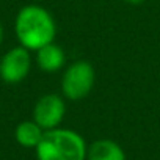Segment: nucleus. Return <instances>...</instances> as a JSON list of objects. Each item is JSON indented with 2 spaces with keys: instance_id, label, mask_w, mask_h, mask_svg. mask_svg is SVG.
I'll return each instance as SVG.
<instances>
[{
  "instance_id": "nucleus-2",
  "label": "nucleus",
  "mask_w": 160,
  "mask_h": 160,
  "mask_svg": "<svg viewBox=\"0 0 160 160\" xmlns=\"http://www.w3.org/2000/svg\"><path fill=\"white\" fill-rule=\"evenodd\" d=\"M87 151L88 144L82 135L61 126L46 130L35 148L36 160H87Z\"/></svg>"
},
{
  "instance_id": "nucleus-5",
  "label": "nucleus",
  "mask_w": 160,
  "mask_h": 160,
  "mask_svg": "<svg viewBox=\"0 0 160 160\" xmlns=\"http://www.w3.org/2000/svg\"><path fill=\"white\" fill-rule=\"evenodd\" d=\"M66 115V104L63 96L49 93L41 96L33 107V121L44 130H52L61 126Z\"/></svg>"
},
{
  "instance_id": "nucleus-6",
  "label": "nucleus",
  "mask_w": 160,
  "mask_h": 160,
  "mask_svg": "<svg viewBox=\"0 0 160 160\" xmlns=\"http://www.w3.org/2000/svg\"><path fill=\"white\" fill-rule=\"evenodd\" d=\"M87 160H127L122 146L110 138H99L88 144Z\"/></svg>"
},
{
  "instance_id": "nucleus-3",
  "label": "nucleus",
  "mask_w": 160,
  "mask_h": 160,
  "mask_svg": "<svg viewBox=\"0 0 160 160\" xmlns=\"http://www.w3.org/2000/svg\"><path fill=\"white\" fill-rule=\"evenodd\" d=\"M94 83V66L87 60H77L71 63L61 75V96L68 101L78 102L93 91Z\"/></svg>"
},
{
  "instance_id": "nucleus-4",
  "label": "nucleus",
  "mask_w": 160,
  "mask_h": 160,
  "mask_svg": "<svg viewBox=\"0 0 160 160\" xmlns=\"http://www.w3.org/2000/svg\"><path fill=\"white\" fill-rule=\"evenodd\" d=\"M32 69V53L28 49L18 46L10 49L0 58V78L8 85L21 83Z\"/></svg>"
},
{
  "instance_id": "nucleus-10",
  "label": "nucleus",
  "mask_w": 160,
  "mask_h": 160,
  "mask_svg": "<svg viewBox=\"0 0 160 160\" xmlns=\"http://www.w3.org/2000/svg\"><path fill=\"white\" fill-rule=\"evenodd\" d=\"M2 41H3V27L0 24V44H2Z\"/></svg>"
},
{
  "instance_id": "nucleus-9",
  "label": "nucleus",
  "mask_w": 160,
  "mask_h": 160,
  "mask_svg": "<svg viewBox=\"0 0 160 160\" xmlns=\"http://www.w3.org/2000/svg\"><path fill=\"white\" fill-rule=\"evenodd\" d=\"M126 3H129V5H141V3H144L146 0H124Z\"/></svg>"
},
{
  "instance_id": "nucleus-7",
  "label": "nucleus",
  "mask_w": 160,
  "mask_h": 160,
  "mask_svg": "<svg viewBox=\"0 0 160 160\" xmlns=\"http://www.w3.org/2000/svg\"><path fill=\"white\" fill-rule=\"evenodd\" d=\"M35 60L42 72H57L66 64V53L61 46L50 42L35 52Z\"/></svg>"
},
{
  "instance_id": "nucleus-1",
  "label": "nucleus",
  "mask_w": 160,
  "mask_h": 160,
  "mask_svg": "<svg viewBox=\"0 0 160 160\" xmlns=\"http://www.w3.org/2000/svg\"><path fill=\"white\" fill-rule=\"evenodd\" d=\"M14 33L19 46L36 52L38 49L55 42L57 24L49 10L41 5H25L14 19Z\"/></svg>"
},
{
  "instance_id": "nucleus-8",
  "label": "nucleus",
  "mask_w": 160,
  "mask_h": 160,
  "mask_svg": "<svg viewBox=\"0 0 160 160\" xmlns=\"http://www.w3.org/2000/svg\"><path fill=\"white\" fill-rule=\"evenodd\" d=\"M44 132L46 130L42 127H39L33 119H27V121H21L16 126L14 138H16L19 146L27 148V149H35L39 144Z\"/></svg>"
}]
</instances>
